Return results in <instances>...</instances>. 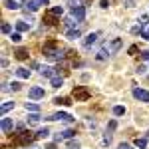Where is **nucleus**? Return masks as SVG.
Segmentation results:
<instances>
[{
  "instance_id": "1",
  "label": "nucleus",
  "mask_w": 149,
  "mask_h": 149,
  "mask_svg": "<svg viewBox=\"0 0 149 149\" xmlns=\"http://www.w3.org/2000/svg\"><path fill=\"white\" fill-rule=\"evenodd\" d=\"M84 18H86V8H84V6H78V8H74V10H72V20L81 22Z\"/></svg>"
},
{
  "instance_id": "2",
  "label": "nucleus",
  "mask_w": 149,
  "mask_h": 149,
  "mask_svg": "<svg viewBox=\"0 0 149 149\" xmlns=\"http://www.w3.org/2000/svg\"><path fill=\"white\" fill-rule=\"evenodd\" d=\"M74 97H76V100H88V97H90V92H88V88H84V86H78V88L74 90Z\"/></svg>"
},
{
  "instance_id": "3",
  "label": "nucleus",
  "mask_w": 149,
  "mask_h": 149,
  "mask_svg": "<svg viewBox=\"0 0 149 149\" xmlns=\"http://www.w3.org/2000/svg\"><path fill=\"white\" fill-rule=\"evenodd\" d=\"M133 95H135V100H139V102H149V92H145V90L135 88L133 90Z\"/></svg>"
},
{
  "instance_id": "4",
  "label": "nucleus",
  "mask_w": 149,
  "mask_h": 149,
  "mask_svg": "<svg viewBox=\"0 0 149 149\" xmlns=\"http://www.w3.org/2000/svg\"><path fill=\"white\" fill-rule=\"evenodd\" d=\"M28 95H30V97H32V100H40V97H44V90H42V88H38V86H36V88H32V90H30V92H28Z\"/></svg>"
},
{
  "instance_id": "5",
  "label": "nucleus",
  "mask_w": 149,
  "mask_h": 149,
  "mask_svg": "<svg viewBox=\"0 0 149 149\" xmlns=\"http://www.w3.org/2000/svg\"><path fill=\"white\" fill-rule=\"evenodd\" d=\"M46 56L50 60H62L64 58V52L62 50H46Z\"/></svg>"
},
{
  "instance_id": "6",
  "label": "nucleus",
  "mask_w": 149,
  "mask_h": 149,
  "mask_svg": "<svg viewBox=\"0 0 149 149\" xmlns=\"http://www.w3.org/2000/svg\"><path fill=\"white\" fill-rule=\"evenodd\" d=\"M48 119H62V121H72V115H68V113H64V111H58V113H54V115H50Z\"/></svg>"
},
{
  "instance_id": "7",
  "label": "nucleus",
  "mask_w": 149,
  "mask_h": 149,
  "mask_svg": "<svg viewBox=\"0 0 149 149\" xmlns=\"http://www.w3.org/2000/svg\"><path fill=\"white\" fill-rule=\"evenodd\" d=\"M12 129H14V123H12V119L4 117V119H2V133H8V131H12Z\"/></svg>"
},
{
  "instance_id": "8",
  "label": "nucleus",
  "mask_w": 149,
  "mask_h": 149,
  "mask_svg": "<svg viewBox=\"0 0 149 149\" xmlns=\"http://www.w3.org/2000/svg\"><path fill=\"white\" fill-rule=\"evenodd\" d=\"M70 137H74V131H72V129H66V131H62L60 135H56V141H60V139H70Z\"/></svg>"
},
{
  "instance_id": "9",
  "label": "nucleus",
  "mask_w": 149,
  "mask_h": 149,
  "mask_svg": "<svg viewBox=\"0 0 149 149\" xmlns=\"http://www.w3.org/2000/svg\"><path fill=\"white\" fill-rule=\"evenodd\" d=\"M16 76L26 80V78H30V70H26V68H18V70H16Z\"/></svg>"
},
{
  "instance_id": "10",
  "label": "nucleus",
  "mask_w": 149,
  "mask_h": 149,
  "mask_svg": "<svg viewBox=\"0 0 149 149\" xmlns=\"http://www.w3.org/2000/svg\"><path fill=\"white\" fill-rule=\"evenodd\" d=\"M4 6H6V8H10V10H18V8H20V4H18L16 0H6V2H4Z\"/></svg>"
},
{
  "instance_id": "11",
  "label": "nucleus",
  "mask_w": 149,
  "mask_h": 149,
  "mask_svg": "<svg viewBox=\"0 0 149 149\" xmlns=\"http://www.w3.org/2000/svg\"><path fill=\"white\" fill-rule=\"evenodd\" d=\"M24 6H26V10L34 12V10H38V6H40V4H38V0H32V2H26Z\"/></svg>"
},
{
  "instance_id": "12",
  "label": "nucleus",
  "mask_w": 149,
  "mask_h": 149,
  "mask_svg": "<svg viewBox=\"0 0 149 149\" xmlns=\"http://www.w3.org/2000/svg\"><path fill=\"white\" fill-rule=\"evenodd\" d=\"M28 28H30V24L22 22V20H18V22H16V30H18V32H26Z\"/></svg>"
},
{
  "instance_id": "13",
  "label": "nucleus",
  "mask_w": 149,
  "mask_h": 149,
  "mask_svg": "<svg viewBox=\"0 0 149 149\" xmlns=\"http://www.w3.org/2000/svg\"><path fill=\"white\" fill-rule=\"evenodd\" d=\"M16 58H18V60H26V58H28V50L18 48V50H16Z\"/></svg>"
},
{
  "instance_id": "14",
  "label": "nucleus",
  "mask_w": 149,
  "mask_h": 149,
  "mask_svg": "<svg viewBox=\"0 0 149 149\" xmlns=\"http://www.w3.org/2000/svg\"><path fill=\"white\" fill-rule=\"evenodd\" d=\"M97 36H100V34H97V32H93V34H90V36H88V38H86V46H92L93 42L97 40Z\"/></svg>"
},
{
  "instance_id": "15",
  "label": "nucleus",
  "mask_w": 149,
  "mask_h": 149,
  "mask_svg": "<svg viewBox=\"0 0 149 149\" xmlns=\"http://www.w3.org/2000/svg\"><path fill=\"white\" fill-rule=\"evenodd\" d=\"M26 109L32 111V113H38V111H40V107H38L36 103H26Z\"/></svg>"
},
{
  "instance_id": "16",
  "label": "nucleus",
  "mask_w": 149,
  "mask_h": 149,
  "mask_svg": "<svg viewBox=\"0 0 149 149\" xmlns=\"http://www.w3.org/2000/svg\"><path fill=\"white\" fill-rule=\"evenodd\" d=\"M78 36H80V30H78V28H76V30H68V38L70 40H76Z\"/></svg>"
},
{
  "instance_id": "17",
  "label": "nucleus",
  "mask_w": 149,
  "mask_h": 149,
  "mask_svg": "<svg viewBox=\"0 0 149 149\" xmlns=\"http://www.w3.org/2000/svg\"><path fill=\"white\" fill-rule=\"evenodd\" d=\"M62 84H64V80H62V78H58V76H54V78H52V86H54V88H60Z\"/></svg>"
},
{
  "instance_id": "18",
  "label": "nucleus",
  "mask_w": 149,
  "mask_h": 149,
  "mask_svg": "<svg viewBox=\"0 0 149 149\" xmlns=\"http://www.w3.org/2000/svg\"><path fill=\"white\" fill-rule=\"evenodd\" d=\"M113 113L115 115H123V113H125V107H123V105H115V107H113Z\"/></svg>"
},
{
  "instance_id": "19",
  "label": "nucleus",
  "mask_w": 149,
  "mask_h": 149,
  "mask_svg": "<svg viewBox=\"0 0 149 149\" xmlns=\"http://www.w3.org/2000/svg\"><path fill=\"white\" fill-rule=\"evenodd\" d=\"M42 76H48V78H54V72H52V68H42V72H40Z\"/></svg>"
},
{
  "instance_id": "20",
  "label": "nucleus",
  "mask_w": 149,
  "mask_h": 149,
  "mask_svg": "<svg viewBox=\"0 0 149 149\" xmlns=\"http://www.w3.org/2000/svg\"><path fill=\"white\" fill-rule=\"evenodd\" d=\"M135 145H137V147L139 149H143V147H145V145H147V139H135Z\"/></svg>"
},
{
  "instance_id": "21",
  "label": "nucleus",
  "mask_w": 149,
  "mask_h": 149,
  "mask_svg": "<svg viewBox=\"0 0 149 149\" xmlns=\"http://www.w3.org/2000/svg\"><path fill=\"white\" fill-rule=\"evenodd\" d=\"M105 58H107V50H105V48H102V50L97 52V60H105Z\"/></svg>"
},
{
  "instance_id": "22",
  "label": "nucleus",
  "mask_w": 149,
  "mask_h": 149,
  "mask_svg": "<svg viewBox=\"0 0 149 149\" xmlns=\"http://www.w3.org/2000/svg\"><path fill=\"white\" fill-rule=\"evenodd\" d=\"M12 107H14V103H12V102H8V103H4V105H2V113H6V111H10Z\"/></svg>"
},
{
  "instance_id": "23",
  "label": "nucleus",
  "mask_w": 149,
  "mask_h": 149,
  "mask_svg": "<svg viewBox=\"0 0 149 149\" xmlns=\"http://www.w3.org/2000/svg\"><path fill=\"white\" fill-rule=\"evenodd\" d=\"M48 135H50V131H48L46 127H44V129H40V131H38V137H48Z\"/></svg>"
},
{
  "instance_id": "24",
  "label": "nucleus",
  "mask_w": 149,
  "mask_h": 149,
  "mask_svg": "<svg viewBox=\"0 0 149 149\" xmlns=\"http://www.w3.org/2000/svg\"><path fill=\"white\" fill-rule=\"evenodd\" d=\"M121 46V40H113V44H111V50H119Z\"/></svg>"
},
{
  "instance_id": "25",
  "label": "nucleus",
  "mask_w": 149,
  "mask_h": 149,
  "mask_svg": "<svg viewBox=\"0 0 149 149\" xmlns=\"http://www.w3.org/2000/svg\"><path fill=\"white\" fill-rule=\"evenodd\" d=\"M10 38H12V42H20V40H22V36L18 34V32H16V34H12Z\"/></svg>"
},
{
  "instance_id": "26",
  "label": "nucleus",
  "mask_w": 149,
  "mask_h": 149,
  "mask_svg": "<svg viewBox=\"0 0 149 149\" xmlns=\"http://www.w3.org/2000/svg\"><path fill=\"white\" fill-rule=\"evenodd\" d=\"M68 145H70V149H78V147H80V143H78V141H70Z\"/></svg>"
},
{
  "instance_id": "27",
  "label": "nucleus",
  "mask_w": 149,
  "mask_h": 149,
  "mask_svg": "<svg viewBox=\"0 0 149 149\" xmlns=\"http://www.w3.org/2000/svg\"><path fill=\"white\" fill-rule=\"evenodd\" d=\"M2 32L8 34V32H10V24H2Z\"/></svg>"
},
{
  "instance_id": "28",
  "label": "nucleus",
  "mask_w": 149,
  "mask_h": 149,
  "mask_svg": "<svg viewBox=\"0 0 149 149\" xmlns=\"http://www.w3.org/2000/svg\"><path fill=\"white\" fill-rule=\"evenodd\" d=\"M38 119H40V115H38V113H32V115H30V121H32V123H36Z\"/></svg>"
},
{
  "instance_id": "29",
  "label": "nucleus",
  "mask_w": 149,
  "mask_h": 149,
  "mask_svg": "<svg viewBox=\"0 0 149 149\" xmlns=\"http://www.w3.org/2000/svg\"><path fill=\"white\" fill-rule=\"evenodd\" d=\"M12 90L18 92V90H20V84H18V81H12Z\"/></svg>"
},
{
  "instance_id": "30",
  "label": "nucleus",
  "mask_w": 149,
  "mask_h": 149,
  "mask_svg": "<svg viewBox=\"0 0 149 149\" xmlns=\"http://www.w3.org/2000/svg\"><path fill=\"white\" fill-rule=\"evenodd\" d=\"M62 12H64V10H62V6H56V8L52 10V14H62Z\"/></svg>"
},
{
  "instance_id": "31",
  "label": "nucleus",
  "mask_w": 149,
  "mask_h": 149,
  "mask_svg": "<svg viewBox=\"0 0 149 149\" xmlns=\"http://www.w3.org/2000/svg\"><path fill=\"white\" fill-rule=\"evenodd\" d=\"M48 2H50V0H38V4H40V6H48Z\"/></svg>"
},
{
  "instance_id": "32",
  "label": "nucleus",
  "mask_w": 149,
  "mask_h": 149,
  "mask_svg": "<svg viewBox=\"0 0 149 149\" xmlns=\"http://www.w3.org/2000/svg\"><path fill=\"white\" fill-rule=\"evenodd\" d=\"M137 74H145V66H139V68H137Z\"/></svg>"
},
{
  "instance_id": "33",
  "label": "nucleus",
  "mask_w": 149,
  "mask_h": 149,
  "mask_svg": "<svg viewBox=\"0 0 149 149\" xmlns=\"http://www.w3.org/2000/svg\"><path fill=\"white\" fill-rule=\"evenodd\" d=\"M141 56H143V60H149V52H141Z\"/></svg>"
},
{
  "instance_id": "34",
  "label": "nucleus",
  "mask_w": 149,
  "mask_h": 149,
  "mask_svg": "<svg viewBox=\"0 0 149 149\" xmlns=\"http://www.w3.org/2000/svg\"><path fill=\"white\" fill-rule=\"evenodd\" d=\"M141 38H143V40H149V32H143V34H141Z\"/></svg>"
},
{
  "instance_id": "35",
  "label": "nucleus",
  "mask_w": 149,
  "mask_h": 149,
  "mask_svg": "<svg viewBox=\"0 0 149 149\" xmlns=\"http://www.w3.org/2000/svg\"><path fill=\"white\" fill-rule=\"evenodd\" d=\"M119 149H131V147H129L127 143H121V145H119Z\"/></svg>"
}]
</instances>
